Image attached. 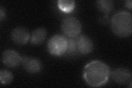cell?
<instances>
[{
  "label": "cell",
  "instance_id": "1",
  "mask_svg": "<svg viewBox=\"0 0 132 88\" xmlns=\"http://www.w3.org/2000/svg\"><path fill=\"white\" fill-rule=\"evenodd\" d=\"M111 75L109 67L101 61L89 62L83 69V78L85 83L92 87H100L108 82Z\"/></svg>",
  "mask_w": 132,
  "mask_h": 88
},
{
  "label": "cell",
  "instance_id": "2",
  "mask_svg": "<svg viewBox=\"0 0 132 88\" xmlns=\"http://www.w3.org/2000/svg\"><path fill=\"white\" fill-rule=\"evenodd\" d=\"M111 27L115 35L127 37L131 34L132 16L127 11H119L115 13L111 20Z\"/></svg>",
  "mask_w": 132,
  "mask_h": 88
},
{
  "label": "cell",
  "instance_id": "3",
  "mask_svg": "<svg viewBox=\"0 0 132 88\" xmlns=\"http://www.w3.org/2000/svg\"><path fill=\"white\" fill-rule=\"evenodd\" d=\"M67 38L62 35H55L48 41L47 47L49 53L55 56L65 54L67 48Z\"/></svg>",
  "mask_w": 132,
  "mask_h": 88
},
{
  "label": "cell",
  "instance_id": "4",
  "mask_svg": "<svg viewBox=\"0 0 132 88\" xmlns=\"http://www.w3.org/2000/svg\"><path fill=\"white\" fill-rule=\"evenodd\" d=\"M81 28L80 21L73 17L64 18L61 24V29L64 34L71 38H74L79 36Z\"/></svg>",
  "mask_w": 132,
  "mask_h": 88
},
{
  "label": "cell",
  "instance_id": "5",
  "mask_svg": "<svg viewBox=\"0 0 132 88\" xmlns=\"http://www.w3.org/2000/svg\"><path fill=\"white\" fill-rule=\"evenodd\" d=\"M22 58L14 50H7L2 55V61L5 66L10 68H15L22 63Z\"/></svg>",
  "mask_w": 132,
  "mask_h": 88
},
{
  "label": "cell",
  "instance_id": "6",
  "mask_svg": "<svg viewBox=\"0 0 132 88\" xmlns=\"http://www.w3.org/2000/svg\"><path fill=\"white\" fill-rule=\"evenodd\" d=\"M11 39L18 45H26L30 39V34L28 29L24 27H16L12 30Z\"/></svg>",
  "mask_w": 132,
  "mask_h": 88
},
{
  "label": "cell",
  "instance_id": "7",
  "mask_svg": "<svg viewBox=\"0 0 132 88\" xmlns=\"http://www.w3.org/2000/svg\"><path fill=\"white\" fill-rule=\"evenodd\" d=\"M22 63L24 69L29 73L36 74L41 72L43 69V64L37 58L31 57H23Z\"/></svg>",
  "mask_w": 132,
  "mask_h": 88
},
{
  "label": "cell",
  "instance_id": "8",
  "mask_svg": "<svg viewBox=\"0 0 132 88\" xmlns=\"http://www.w3.org/2000/svg\"><path fill=\"white\" fill-rule=\"evenodd\" d=\"M77 50L81 54H88L92 52L94 48L92 40L87 36L81 35L77 37Z\"/></svg>",
  "mask_w": 132,
  "mask_h": 88
},
{
  "label": "cell",
  "instance_id": "9",
  "mask_svg": "<svg viewBox=\"0 0 132 88\" xmlns=\"http://www.w3.org/2000/svg\"><path fill=\"white\" fill-rule=\"evenodd\" d=\"M111 75L113 81L119 84H126L131 82V73L126 68L121 67L115 69Z\"/></svg>",
  "mask_w": 132,
  "mask_h": 88
},
{
  "label": "cell",
  "instance_id": "10",
  "mask_svg": "<svg viewBox=\"0 0 132 88\" xmlns=\"http://www.w3.org/2000/svg\"><path fill=\"white\" fill-rule=\"evenodd\" d=\"M47 36V31L44 28H39L32 31L30 41L33 45H40L45 41Z\"/></svg>",
  "mask_w": 132,
  "mask_h": 88
},
{
  "label": "cell",
  "instance_id": "11",
  "mask_svg": "<svg viewBox=\"0 0 132 88\" xmlns=\"http://www.w3.org/2000/svg\"><path fill=\"white\" fill-rule=\"evenodd\" d=\"M96 6L100 11L105 13H108L112 11L113 2L110 0H100L96 1Z\"/></svg>",
  "mask_w": 132,
  "mask_h": 88
},
{
  "label": "cell",
  "instance_id": "12",
  "mask_svg": "<svg viewBox=\"0 0 132 88\" xmlns=\"http://www.w3.org/2000/svg\"><path fill=\"white\" fill-rule=\"evenodd\" d=\"M60 9L64 12H70L74 10L76 3L72 0H60L57 2Z\"/></svg>",
  "mask_w": 132,
  "mask_h": 88
},
{
  "label": "cell",
  "instance_id": "13",
  "mask_svg": "<svg viewBox=\"0 0 132 88\" xmlns=\"http://www.w3.org/2000/svg\"><path fill=\"white\" fill-rule=\"evenodd\" d=\"M13 79V76L10 71L1 69L0 71V81L2 85H8Z\"/></svg>",
  "mask_w": 132,
  "mask_h": 88
},
{
  "label": "cell",
  "instance_id": "14",
  "mask_svg": "<svg viewBox=\"0 0 132 88\" xmlns=\"http://www.w3.org/2000/svg\"><path fill=\"white\" fill-rule=\"evenodd\" d=\"M67 41V48L65 54H67L68 55H73L78 51L76 40L74 38L68 37Z\"/></svg>",
  "mask_w": 132,
  "mask_h": 88
},
{
  "label": "cell",
  "instance_id": "15",
  "mask_svg": "<svg viewBox=\"0 0 132 88\" xmlns=\"http://www.w3.org/2000/svg\"><path fill=\"white\" fill-rule=\"evenodd\" d=\"M6 16V13L5 8H3L2 6L0 7V20L2 21L5 19Z\"/></svg>",
  "mask_w": 132,
  "mask_h": 88
},
{
  "label": "cell",
  "instance_id": "16",
  "mask_svg": "<svg viewBox=\"0 0 132 88\" xmlns=\"http://www.w3.org/2000/svg\"><path fill=\"white\" fill-rule=\"evenodd\" d=\"M109 17L107 15H104L100 18V22L102 24H106L109 22Z\"/></svg>",
  "mask_w": 132,
  "mask_h": 88
},
{
  "label": "cell",
  "instance_id": "17",
  "mask_svg": "<svg viewBox=\"0 0 132 88\" xmlns=\"http://www.w3.org/2000/svg\"><path fill=\"white\" fill-rule=\"evenodd\" d=\"M125 5L126 7L129 10H131V5H132V1L131 0H128L126 2Z\"/></svg>",
  "mask_w": 132,
  "mask_h": 88
}]
</instances>
